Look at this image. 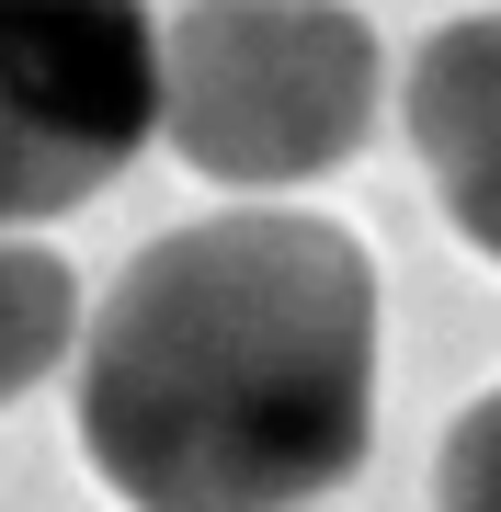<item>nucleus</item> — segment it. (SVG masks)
Here are the masks:
<instances>
[{
  "label": "nucleus",
  "mask_w": 501,
  "mask_h": 512,
  "mask_svg": "<svg viewBox=\"0 0 501 512\" xmlns=\"http://www.w3.org/2000/svg\"><path fill=\"white\" fill-rule=\"evenodd\" d=\"M376 433V262L297 205L149 239L80 330V456L126 512H308Z\"/></svg>",
  "instance_id": "nucleus-1"
},
{
  "label": "nucleus",
  "mask_w": 501,
  "mask_h": 512,
  "mask_svg": "<svg viewBox=\"0 0 501 512\" xmlns=\"http://www.w3.org/2000/svg\"><path fill=\"white\" fill-rule=\"evenodd\" d=\"M376 23L353 0H183L160 35V137L205 183L285 194L376 126Z\"/></svg>",
  "instance_id": "nucleus-2"
},
{
  "label": "nucleus",
  "mask_w": 501,
  "mask_h": 512,
  "mask_svg": "<svg viewBox=\"0 0 501 512\" xmlns=\"http://www.w3.org/2000/svg\"><path fill=\"white\" fill-rule=\"evenodd\" d=\"M160 137L149 0H0V228L92 205Z\"/></svg>",
  "instance_id": "nucleus-3"
},
{
  "label": "nucleus",
  "mask_w": 501,
  "mask_h": 512,
  "mask_svg": "<svg viewBox=\"0 0 501 512\" xmlns=\"http://www.w3.org/2000/svg\"><path fill=\"white\" fill-rule=\"evenodd\" d=\"M399 103H410V148H422L445 217L501 262V12H467L445 35H422Z\"/></svg>",
  "instance_id": "nucleus-4"
},
{
  "label": "nucleus",
  "mask_w": 501,
  "mask_h": 512,
  "mask_svg": "<svg viewBox=\"0 0 501 512\" xmlns=\"http://www.w3.org/2000/svg\"><path fill=\"white\" fill-rule=\"evenodd\" d=\"M69 342H80V285H69V262H57L46 239H0V410H12L35 376L69 365Z\"/></svg>",
  "instance_id": "nucleus-5"
},
{
  "label": "nucleus",
  "mask_w": 501,
  "mask_h": 512,
  "mask_svg": "<svg viewBox=\"0 0 501 512\" xmlns=\"http://www.w3.org/2000/svg\"><path fill=\"white\" fill-rule=\"evenodd\" d=\"M433 512H501V387L456 410L445 456H433Z\"/></svg>",
  "instance_id": "nucleus-6"
}]
</instances>
